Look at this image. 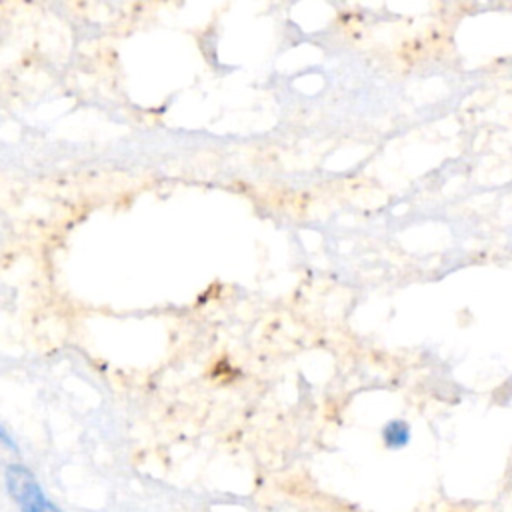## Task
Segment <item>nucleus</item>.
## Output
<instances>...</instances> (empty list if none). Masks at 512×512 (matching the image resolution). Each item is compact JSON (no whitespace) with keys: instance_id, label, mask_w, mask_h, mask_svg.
I'll list each match as a JSON object with an SVG mask.
<instances>
[{"instance_id":"7ed1b4c3","label":"nucleus","mask_w":512,"mask_h":512,"mask_svg":"<svg viewBox=\"0 0 512 512\" xmlns=\"http://www.w3.org/2000/svg\"><path fill=\"white\" fill-rule=\"evenodd\" d=\"M0 442L2 444H6V446H10V448H16V444H14V440L8 436V432L0 426Z\"/></svg>"},{"instance_id":"f257e3e1","label":"nucleus","mask_w":512,"mask_h":512,"mask_svg":"<svg viewBox=\"0 0 512 512\" xmlns=\"http://www.w3.org/2000/svg\"><path fill=\"white\" fill-rule=\"evenodd\" d=\"M6 486L20 512H62L40 488L32 472L22 464H10L6 470Z\"/></svg>"},{"instance_id":"f03ea898","label":"nucleus","mask_w":512,"mask_h":512,"mask_svg":"<svg viewBox=\"0 0 512 512\" xmlns=\"http://www.w3.org/2000/svg\"><path fill=\"white\" fill-rule=\"evenodd\" d=\"M382 440L390 450L404 448L410 442V426L404 420H390L382 428Z\"/></svg>"}]
</instances>
